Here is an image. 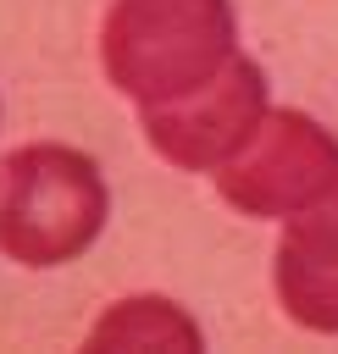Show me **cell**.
<instances>
[{"label": "cell", "instance_id": "cell-3", "mask_svg": "<svg viewBox=\"0 0 338 354\" xmlns=\"http://www.w3.org/2000/svg\"><path fill=\"white\" fill-rule=\"evenodd\" d=\"M338 183V138L299 116V111H266L255 138L216 166V188L233 210L244 216H294L305 205H316L327 188Z\"/></svg>", "mask_w": 338, "mask_h": 354}, {"label": "cell", "instance_id": "cell-1", "mask_svg": "<svg viewBox=\"0 0 338 354\" xmlns=\"http://www.w3.org/2000/svg\"><path fill=\"white\" fill-rule=\"evenodd\" d=\"M227 0H116L100 28L105 77L139 105H172L233 61Z\"/></svg>", "mask_w": 338, "mask_h": 354}, {"label": "cell", "instance_id": "cell-5", "mask_svg": "<svg viewBox=\"0 0 338 354\" xmlns=\"http://www.w3.org/2000/svg\"><path fill=\"white\" fill-rule=\"evenodd\" d=\"M272 282L288 321H299L305 332H338V183L316 205L288 216Z\"/></svg>", "mask_w": 338, "mask_h": 354}, {"label": "cell", "instance_id": "cell-4", "mask_svg": "<svg viewBox=\"0 0 338 354\" xmlns=\"http://www.w3.org/2000/svg\"><path fill=\"white\" fill-rule=\"evenodd\" d=\"M260 116H266V77L249 55H233L205 88H194L172 105H150L144 133L161 160H172L183 171H216L255 138Z\"/></svg>", "mask_w": 338, "mask_h": 354}, {"label": "cell", "instance_id": "cell-2", "mask_svg": "<svg viewBox=\"0 0 338 354\" xmlns=\"http://www.w3.org/2000/svg\"><path fill=\"white\" fill-rule=\"evenodd\" d=\"M105 227V183L83 149L22 144L0 160V254L17 266H66Z\"/></svg>", "mask_w": 338, "mask_h": 354}, {"label": "cell", "instance_id": "cell-6", "mask_svg": "<svg viewBox=\"0 0 338 354\" xmlns=\"http://www.w3.org/2000/svg\"><path fill=\"white\" fill-rule=\"evenodd\" d=\"M199 326L172 299H122L89 326V348H199Z\"/></svg>", "mask_w": 338, "mask_h": 354}]
</instances>
